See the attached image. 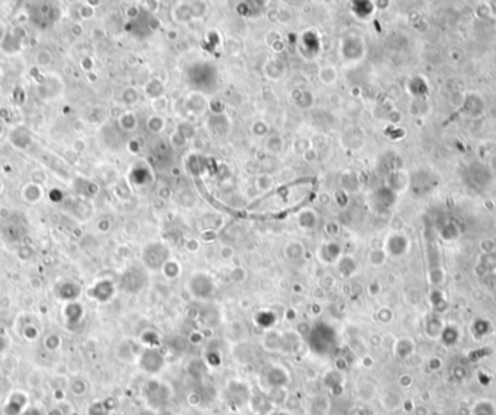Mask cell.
<instances>
[{
  "label": "cell",
  "instance_id": "cell-1",
  "mask_svg": "<svg viewBox=\"0 0 496 415\" xmlns=\"http://www.w3.org/2000/svg\"><path fill=\"white\" fill-rule=\"evenodd\" d=\"M141 367L148 373H157L164 367V357L155 350H150L141 356Z\"/></svg>",
  "mask_w": 496,
  "mask_h": 415
}]
</instances>
